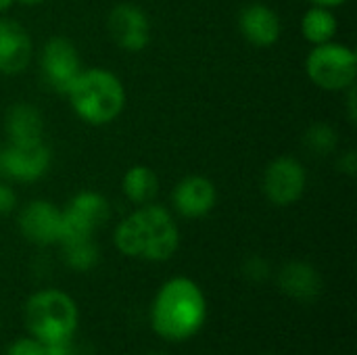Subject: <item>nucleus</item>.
<instances>
[{
	"label": "nucleus",
	"instance_id": "1",
	"mask_svg": "<svg viewBox=\"0 0 357 355\" xmlns=\"http://www.w3.org/2000/svg\"><path fill=\"white\" fill-rule=\"evenodd\" d=\"M113 243L126 257L167 262L180 247V232L165 207L146 203L117 224Z\"/></svg>",
	"mask_w": 357,
	"mask_h": 355
},
{
	"label": "nucleus",
	"instance_id": "2",
	"mask_svg": "<svg viewBox=\"0 0 357 355\" xmlns=\"http://www.w3.org/2000/svg\"><path fill=\"white\" fill-rule=\"evenodd\" d=\"M207 320V299L201 287L186 278H169L153 299L151 326L165 341H186L195 337Z\"/></svg>",
	"mask_w": 357,
	"mask_h": 355
},
{
	"label": "nucleus",
	"instance_id": "3",
	"mask_svg": "<svg viewBox=\"0 0 357 355\" xmlns=\"http://www.w3.org/2000/svg\"><path fill=\"white\" fill-rule=\"evenodd\" d=\"M67 98L82 121L90 126H107L121 115L126 107V88L113 71L90 67L79 71Z\"/></svg>",
	"mask_w": 357,
	"mask_h": 355
},
{
	"label": "nucleus",
	"instance_id": "4",
	"mask_svg": "<svg viewBox=\"0 0 357 355\" xmlns=\"http://www.w3.org/2000/svg\"><path fill=\"white\" fill-rule=\"evenodd\" d=\"M79 312L71 295L61 289H42L33 293L23 308V322L29 337L40 343L71 339L77 328Z\"/></svg>",
	"mask_w": 357,
	"mask_h": 355
},
{
	"label": "nucleus",
	"instance_id": "5",
	"mask_svg": "<svg viewBox=\"0 0 357 355\" xmlns=\"http://www.w3.org/2000/svg\"><path fill=\"white\" fill-rule=\"evenodd\" d=\"M307 77L326 92H343L356 84L357 54L347 44L324 42L310 50L305 59Z\"/></svg>",
	"mask_w": 357,
	"mask_h": 355
},
{
	"label": "nucleus",
	"instance_id": "6",
	"mask_svg": "<svg viewBox=\"0 0 357 355\" xmlns=\"http://www.w3.org/2000/svg\"><path fill=\"white\" fill-rule=\"evenodd\" d=\"M111 205L109 201L94 190H82L69 199L67 207L61 209V234L59 245L94 239L96 230L109 220Z\"/></svg>",
	"mask_w": 357,
	"mask_h": 355
},
{
	"label": "nucleus",
	"instance_id": "7",
	"mask_svg": "<svg viewBox=\"0 0 357 355\" xmlns=\"http://www.w3.org/2000/svg\"><path fill=\"white\" fill-rule=\"evenodd\" d=\"M266 199L276 207H289L301 201L307 190L305 165L291 155H280L268 163L261 180Z\"/></svg>",
	"mask_w": 357,
	"mask_h": 355
},
{
	"label": "nucleus",
	"instance_id": "8",
	"mask_svg": "<svg viewBox=\"0 0 357 355\" xmlns=\"http://www.w3.org/2000/svg\"><path fill=\"white\" fill-rule=\"evenodd\" d=\"M40 71L52 92L67 96L71 84L82 71V61L75 44L65 36H52L50 40H46L40 52Z\"/></svg>",
	"mask_w": 357,
	"mask_h": 355
},
{
	"label": "nucleus",
	"instance_id": "9",
	"mask_svg": "<svg viewBox=\"0 0 357 355\" xmlns=\"http://www.w3.org/2000/svg\"><path fill=\"white\" fill-rule=\"evenodd\" d=\"M107 31L121 50L140 52L149 46L153 27L149 15L140 6L132 2H119L107 17Z\"/></svg>",
	"mask_w": 357,
	"mask_h": 355
},
{
	"label": "nucleus",
	"instance_id": "10",
	"mask_svg": "<svg viewBox=\"0 0 357 355\" xmlns=\"http://www.w3.org/2000/svg\"><path fill=\"white\" fill-rule=\"evenodd\" d=\"M52 163L50 149L42 142L15 144L8 142L0 151V172L15 182H36L46 176Z\"/></svg>",
	"mask_w": 357,
	"mask_h": 355
},
{
	"label": "nucleus",
	"instance_id": "11",
	"mask_svg": "<svg viewBox=\"0 0 357 355\" xmlns=\"http://www.w3.org/2000/svg\"><path fill=\"white\" fill-rule=\"evenodd\" d=\"M21 234L40 247H48L59 243L61 234V209L46 201V199H36L29 201L17 218Z\"/></svg>",
	"mask_w": 357,
	"mask_h": 355
},
{
	"label": "nucleus",
	"instance_id": "12",
	"mask_svg": "<svg viewBox=\"0 0 357 355\" xmlns=\"http://www.w3.org/2000/svg\"><path fill=\"white\" fill-rule=\"evenodd\" d=\"M218 203V188L205 176H186L172 190L174 209L188 220L205 218Z\"/></svg>",
	"mask_w": 357,
	"mask_h": 355
},
{
	"label": "nucleus",
	"instance_id": "13",
	"mask_svg": "<svg viewBox=\"0 0 357 355\" xmlns=\"http://www.w3.org/2000/svg\"><path fill=\"white\" fill-rule=\"evenodd\" d=\"M238 31L249 44L268 48L280 40L282 23L272 6L264 2H251L238 13Z\"/></svg>",
	"mask_w": 357,
	"mask_h": 355
},
{
	"label": "nucleus",
	"instance_id": "14",
	"mask_svg": "<svg viewBox=\"0 0 357 355\" xmlns=\"http://www.w3.org/2000/svg\"><path fill=\"white\" fill-rule=\"evenodd\" d=\"M33 44L27 29L13 21L0 17V73L17 75L27 69L31 61Z\"/></svg>",
	"mask_w": 357,
	"mask_h": 355
},
{
	"label": "nucleus",
	"instance_id": "15",
	"mask_svg": "<svg viewBox=\"0 0 357 355\" xmlns=\"http://www.w3.org/2000/svg\"><path fill=\"white\" fill-rule=\"evenodd\" d=\"M278 287L287 297L310 303L318 299L322 291V278L307 262H289L278 272Z\"/></svg>",
	"mask_w": 357,
	"mask_h": 355
},
{
	"label": "nucleus",
	"instance_id": "16",
	"mask_svg": "<svg viewBox=\"0 0 357 355\" xmlns=\"http://www.w3.org/2000/svg\"><path fill=\"white\" fill-rule=\"evenodd\" d=\"M4 130L8 142L33 144L44 140V117L38 107L29 103H17L4 117Z\"/></svg>",
	"mask_w": 357,
	"mask_h": 355
},
{
	"label": "nucleus",
	"instance_id": "17",
	"mask_svg": "<svg viewBox=\"0 0 357 355\" xmlns=\"http://www.w3.org/2000/svg\"><path fill=\"white\" fill-rule=\"evenodd\" d=\"M121 190L130 203L136 207L153 203L159 192V178L149 165H132L121 178Z\"/></svg>",
	"mask_w": 357,
	"mask_h": 355
},
{
	"label": "nucleus",
	"instance_id": "18",
	"mask_svg": "<svg viewBox=\"0 0 357 355\" xmlns=\"http://www.w3.org/2000/svg\"><path fill=\"white\" fill-rule=\"evenodd\" d=\"M337 31H339V21L333 8L312 4L301 17V36L314 46L335 40Z\"/></svg>",
	"mask_w": 357,
	"mask_h": 355
},
{
	"label": "nucleus",
	"instance_id": "19",
	"mask_svg": "<svg viewBox=\"0 0 357 355\" xmlns=\"http://www.w3.org/2000/svg\"><path fill=\"white\" fill-rule=\"evenodd\" d=\"M63 259L67 264V268L75 270V272H88L92 268H96L98 259H100V251L94 243V239H82V241H71V243H63Z\"/></svg>",
	"mask_w": 357,
	"mask_h": 355
},
{
	"label": "nucleus",
	"instance_id": "20",
	"mask_svg": "<svg viewBox=\"0 0 357 355\" xmlns=\"http://www.w3.org/2000/svg\"><path fill=\"white\" fill-rule=\"evenodd\" d=\"M303 146L316 155V157H328L339 146V134L337 130L326 121L312 123L303 134Z\"/></svg>",
	"mask_w": 357,
	"mask_h": 355
},
{
	"label": "nucleus",
	"instance_id": "21",
	"mask_svg": "<svg viewBox=\"0 0 357 355\" xmlns=\"http://www.w3.org/2000/svg\"><path fill=\"white\" fill-rule=\"evenodd\" d=\"M6 355H44V345L33 337H21L8 345Z\"/></svg>",
	"mask_w": 357,
	"mask_h": 355
},
{
	"label": "nucleus",
	"instance_id": "22",
	"mask_svg": "<svg viewBox=\"0 0 357 355\" xmlns=\"http://www.w3.org/2000/svg\"><path fill=\"white\" fill-rule=\"evenodd\" d=\"M15 207H17V195H15V190L8 184L0 182V216L10 213Z\"/></svg>",
	"mask_w": 357,
	"mask_h": 355
},
{
	"label": "nucleus",
	"instance_id": "23",
	"mask_svg": "<svg viewBox=\"0 0 357 355\" xmlns=\"http://www.w3.org/2000/svg\"><path fill=\"white\" fill-rule=\"evenodd\" d=\"M44 345V355H73V343L71 339H59V341H48Z\"/></svg>",
	"mask_w": 357,
	"mask_h": 355
},
{
	"label": "nucleus",
	"instance_id": "24",
	"mask_svg": "<svg viewBox=\"0 0 357 355\" xmlns=\"http://www.w3.org/2000/svg\"><path fill=\"white\" fill-rule=\"evenodd\" d=\"M339 169L341 172H345V174H349V176H354L357 169V157L354 151H347L343 157H341V161H339Z\"/></svg>",
	"mask_w": 357,
	"mask_h": 355
},
{
	"label": "nucleus",
	"instance_id": "25",
	"mask_svg": "<svg viewBox=\"0 0 357 355\" xmlns=\"http://www.w3.org/2000/svg\"><path fill=\"white\" fill-rule=\"evenodd\" d=\"M312 4H316V6H326V8H337V6H341V4H345L347 0H310Z\"/></svg>",
	"mask_w": 357,
	"mask_h": 355
},
{
	"label": "nucleus",
	"instance_id": "26",
	"mask_svg": "<svg viewBox=\"0 0 357 355\" xmlns=\"http://www.w3.org/2000/svg\"><path fill=\"white\" fill-rule=\"evenodd\" d=\"M15 0H0V15L2 13H6L8 8H10V4H13Z\"/></svg>",
	"mask_w": 357,
	"mask_h": 355
},
{
	"label": "nucleus",
	"instance_id": "27",
	"mask_svg": "<svg viewBox=\"0 0 357 355\" xmlns=\"http://www.w3.org/2000/svg\"><path fill=\"white\" fill-rule=\"evenodd\" d=\"M17 2L27 4V6H36V4H40V2H44V0H17Z\"/></svg>",
	"mask_w": 357,
	"mask_h": 355
}]
</instances>
